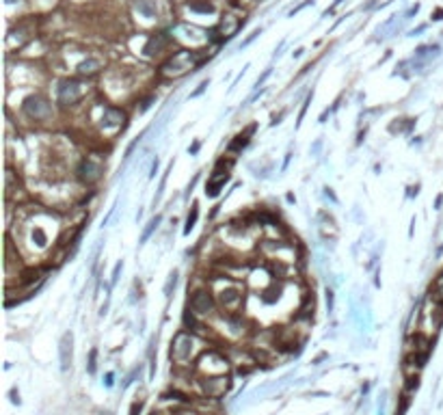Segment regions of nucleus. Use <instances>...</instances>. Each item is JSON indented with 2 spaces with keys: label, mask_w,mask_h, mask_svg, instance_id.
Segmentation results:
<instances>
[{
  "label": "nucleus",
  "mask_w": 443,
  "mask_h": 415,
  "mask_svg": "<svg viewBox=\"0 0 443 415\" xmlns=\"http://www.w3.org/2000/svg\"><path fill=\"white\" fill-rule=\"evenodd\" d=\"M22 111L28 119L46 121V119H50V115H52V106H50V102L43 96H31V98L24 99Z\"/></svg>",
  "instance_id": "nucleus-2"
},
{
  "label": "nucleus",
  "mask_w": 443,
  "mask_h": 415,
  "mask_svg": "<svg viewBox=\"0 0 443 415\" xmlns=\"http://www.w3.org/2000/svg\"><path fill=\"white\" fill-rule=\"evenodd\" d=\"M188 7L193 9V11H199V13H212L214 11L212 2H208V0H203V2H188Z\"/></svg>",
  "instance_id": "nucleus-21"
},
{
  "label": "nucleus",
  "mask_w": 443,
  "mask_h": 415,
  "mask_svg": "<svg viewBox=\"0 0 443 415\" xmlns=\"http://www.w3.org/2000/svg\"><path fill=\"white\" fill-rule=\"evenodd\" d=\"M98 351H95V348H91V353H89V366H87V370H89V374H95V370H98Z\"/></svg>",
  "instance_id": "nucleus-22"
},
{
  "label": "nucleus",
  "mask_w": 443,
  "mask_h": 415,
  "mask_svg": "<svg viewBox=\"0 0 443 415\" xmlns=\"http://www.w3.org/2000/svg\"><path fill=\"white\" fill-rule=\"evenodd\" d=\"M76 69H78L80 76H93V74H98L100 69H102V61H100V59H87V61H82Z\"/></svg>",
  "instance_id": "nucleus-12"
},
{
  "label": "nucleus",
  "mask_w": 443,
  "mask_h": 415,
  "mask_svg": "<svg viewBox=\"0 0 443 415\" xmlns=\"http://www.w3.org/2000/svg\"><path fill=\"white\" fill-rule=\"evenodd\" d=\"M258 35H262V31H260V28H258V31H253V33H251V35H249V37H246V39H244V41H242V46H240V48L249 46V43H251V41H253V39H255V37H258Z\"/></svg>",
  "instance_id": "nucleus-25"
},
{
  "label": "nucleus",
  "mask_w": 443,
  "mask_h": 415,
  "mask_svg": "<svg viewBox=\"0 0 443 415\" xmlns=\"http://www.w3.org/2000/svg\"><path fill=\"white\" fill-rule=\"evenodd\" d=\"M205 87H208V80H205V82H201V87H199V89H197V91H195V93H193V96H199V93H201V91H203V89H205Z\"/></svg>",
  "instance_id": "nucleus-32"
},
{
  "label": "nucleus",
  "mask_w": 443,
  "mask_h": 415,
  "mask_svg": "<svg viewBox=\"0 0 443 415\" xmlns=\"http://www.w3.org/2000/svg\"><path fill=\"white\" fill-rule=\"evenodd\" d=\"M432 298H435L439 305H443V273L439 275V277L435 279V283H432Z\"/></svg>",
  "instance_id": "nucleus-17"
},
{
  "label": "nucleus",
  "mask_w": 443,
  "mask_h": 415,
  "mask_svg": "<svg viewBox=\"0 0 443 415\" xmlns=\"http://www.w3.org/2000/svg\"><path fill=\"white\" fill-rule=\"evenodd\" d=\"M253 130H255V126H251L249 130H246V132L244 134H238V137H236V141L234 143H231L229 145V149H231V152H238V149H242V147H246V143H249V134L251 132H253Z\"/></svg>",
  "instance_id": "nucleus-15"
},
{
  "label": "nucleus",
  "mask_w": 443,
  "mask_h": 415,
  "mask_svg": "<svg viewBox=\"0 0 443 415\" xmlns=\"http://www.w3.org/2000/svg\"><path fill=\"white\" fill-rule=\"evenodd\" d=\"M175 286H178V271H171V273H169L167 283H164V296L171 298V294H173Z\"/></svg>",
  "instance_id": "nucleus-20"
},
{
  "label": "nucleus",
  "mask_w": 443,
  "mask_h": 415,
  "mask_svg": "<svg viewBox=\"0 0 443 415\" xmlns=\"http://www.w3.org/2000/svg\"><path fill=\"white\" fill-rule=\"evenodd\" d=\"M201 387H203V392L208 394V396L219 398V396H223V394L229 389V378H227V376H212V378H203Z\"/></svg>",
  "instance_id": "nucleus-8"
},
{
  "label": "nucleus",
  "mask_w": 443,
  "mask_h": 415,
  "mask_svg": "<svg viewBox=\"0 0 443 415\" xmlns=\"http://www.w3.org/2000/svg\"><path fill=\"white\" fill-rule=\"evenodd\" d=\"M221 303H223L225 307L234 309L236 305L240 303V294L236 292V290H223V292H221Z\"/></svg>",
  "instance_id": "nucleus-14"
},
{
  "label": "nucleus",
  "mask_w": 443,
  "mask_h": 415,
  "mask_svg": "<svg viewBox=\"0 0 443 415\" xmlns=\"http://www.w3.org/2000/svg\"><path fill=\"white\" fill-rule=\"evenodd\" d=\"M156 171H158V158L154 160V164H152V173H149V178H154V176H156Z\"/></svg>",
  "instance_id": "nucleus-30"
},
{
  "label": "nucleus",
  "mask_w": 443,
  "mask_h": 415,
  "mask_svg": "<svg viewBox=\"0 0 443 415\" xmlns=\"http://www.w3.org/2000/svg\"><path fill=\"white\" fill-rule=\"evenodd\" d=\"M82 98V87L78 80H63L59 84V104L61 106H72Z\"/></svg>",
  "instance_id": "nucleus-4"
},
{
  "label": "nucleus",
  "mask_w": 443,
  "mask_h": 415,
  "mask_svg": "<svg viewBox=\"0 0 443 415\" xmlns=\"http://www.w3.org/2000/svg\"><path fill=\"white\" fill-rule=\"evenodd\" d=\"M137 9L145 18H156V7L152 0H137Z\"/></svg>",
  "instance_id": "nucleus-16"
},
{
  "label": "nucleus",
  "mask_w": 443,
  "mask_h": 415,
  "mask_svg": "<svg viewBox=\"0 0 443 415\" xmlns=\"http://www.w3.org/2000/svg\"><path fill=\"white\" fill-rule=\"evenodd\" d=\"M11 402H13V404H20V394H18L16 387L11 389Z\"/></svg>",
  "instance_id": "nucleus-28"
},
{
  "label": "nucleus",
  "mask_w": 443,
  "mask_h": 415,
  "mask_svg": "<svg viewBox=\"0 0 443 415\" xmlns=\"http://www.w3.org/2000/svg\"><path fill=\"white\" fill-rule=\"evenodd\" d=\"M268 76H270V69H266V72H264V76H262V78L258 80V84H255V87H260V84H262V82H264V80H266V78H268Z\"/></svg>",
  "instance_id": "nucleus-31"
},
{
  "label": "nucleus",
  "mask_w": 443,
  "mask_h": 415,
  "mask_svg": "<svg viewBox=\"0 0 443 415\" xmlns=\"http://www.w3.org/2000/svg\"><path fill=\"white\" fill-rule=\"evenodd\" d=\"M193 353V339L188 333H178L173 339V348H171V357H175L178 361H186Z\"/></svg>",
  "instance_id": "nucleus-7"
},
{
  "label": "nucleus",
  "mask_w": 443,
  "mask_h": 415,
  "mask_svg": "<svg viewBox=\"0 0 443 415\" xmlns=\"http://www.w3.org/2000/svg\"><path fill=\"white\" fill-rule=\"evenodd\" d=\"M7 2H9V4H13V2H18V0H7Z\"/></svg>",
  "instance_id": "nucleus-36"
},
{
  "label": "nucleus",
  "mask_w": 443,
  "mask_h": 415,
  "mask_svg": "<svg viewBox=\"0 0 443 415\" xmlns=\"http://www.w3.org/2000/svg\"><path fill=\"white\" fill-rule=\"evenodd\" d=\"M158 225H160V217H154L152 221L147 223V227L143 229V234H141V244H143V242H147L149 236H152V234L156 232V229H158Z\"/></svg>",
  "instance_id": "nucleus-18"
},
{
  "label": "nucleus",
  "mask_w": 443,
  "mask_h": 415,
  "mask_svg": "<svg viewBox=\"0 0 443 415\" xmlns=\"http://www.w3.org/2000/svg\"><path fill=\"white\" fill-rule=\"evenodd\" d=\"M238 28H240V20L238 18L225 16L223 20H221V24H219V28H216V31H221V35L227 39V37H234V35L238 33Z\"/></svg>",
  "instance_id": "nucleus-10"
},
{
  "label": "nucleus",
  "mask_w": 443,
  "mask_h": 415,
  "mask_svg": "<svg viewBox=\"0 0 443 415\" xmlns=\"http://www.w3.org/2000/svg\"><path fill=\"white\" fill-rule=\"evenodd\" d=\"M141 407H143V402H141V400H139V402H134V404H132V411H130V415H137V413L141 411Z\"/></svg>",
  "instance_id": "nucleus-29"
},
{
  "label": "nucleus",
  "mask_w": 443,
  "mask_h": 415,
  "mask_svg": "<svg viewBox=\"0 0 443 415\" xmlns=\"http://www.w3.org/2000/svg\"><path fill=\"white\" fill-rule=\"evenodd\" d=\"M78 173V179L82 184H87V186H93L95 182H100V178H102V164L95 162L91 158H82L76 169Z\"/></svg>",
  "instance_id": "nucleus-3"
},
{
  "label": "nucleus",
  "mask_w": 443,
  "mask_h": 415,
  "mask_svg": "<svg viewBox=\"0 0 443 415\" xmlns=\"http://www.w3.org/2000/svg\"><path fill=\"white\" fill-rule=\"evenodd\" d=\"M227 179H229V171H214L212 178H210L208 184H205V195H208V197H216Z\"/></svg>",
  "instance_id": "nucleus-9"
},
{
  "label": "nucleus",
  "mask_w": 443,
  "mask_h": 415,
  "mask_svg": "<svg viewBox=\"0 0 443 415\" xmlns=\"http://www.w3.org/2000/svg\"><path fill=\"white\" fill-rule=\"evenodd\" d=\"M102 415H113V413H102Z\"/></svg>",
  "instance_id": "nucleus-37"
},
{
  "label": "nucleus",
  "mask_w": 443,
  "mask_h": 415,
  "mask_svg": "<svg viewBox=\"0 0 443 415\" xmlns=\"http://www.w3.org/2000/svg\"><path fill=\"white\" fill-rule=\"evenodd\" d=\"M197 65V59H195V52H188V50H182V52L173 54V59H169L167 63L162 65V76H184L188 69H193Z\"/></svg>",
  "instance_id": "nucleus-1"
},
{
  "label": "nucleus",
  "mask_w": 443,
  "mask_h": 415,
  "mask_svg": "<svg viewBox=\"0 0 443 415\" xmlns=\"http://www.w3.org/2000/svg\"><path fill=\"white\" fill-rule=\"evenodd\" d=\"M59 359H61V370L67 372V370L72 368V361H74V336H72V331H67L61 336V342H59Z\"/></svg>",
  "instance_id": "nucleus-5"
},
{
  "label": "nucleus",
  "mask_w": 443,
  "mask_h": 415,
  "mask_svg": "<svg viewBox=\"0 0 443 415\" xmlns=\"http://www.w3.org/2000/svg\"><path fill=\"white\" fill-rule=\"evenodd\" d=\"M164 46H167V35H164V33L154 35V37L147 41V46H145V54H156V52H160Z\"/></svg>",
  "instance_id": "nucleus-13"
},
{
  "label": "nucleus",
  "mask_w": 443,
  "mask_h": 415,
  "mask_svg": "<svg viewBox=\"0 0 443 415\" xmlns=\"http://www.w3.org/2000/svg\"><path fill=\"white\" fill-rule=\"evenodd\" d=\"M197 149H199V143H195V145H193V147H190V149H188V152H190V154H195V152H197Z\"/></svg>",
  "instance_id": "nucleus-35"
},
{
  "label": "nucleus",
  "mask_w": 443,
  "mask_h": 415,
  "mask_svg": "<svg viewBox=\"0 0 443 415\" xmlns=\"http://www.w3.org/2000/svg\"><path fill=\"white\" fill-rule=\"evenodd\" d=\"M441 203H443V197L439 195V197H437V201H435V208H441Z\"/></svg>",
  "instance_id": "nucleus-33"
},
{
  "label": "nucleus",
  "mask_w": 443,
  "mask_h": 415,
  "mask_svg": "<svg viewBox=\"0 0 443 415\" xmlns=\"http://www.w3.org/2000/svg\"><path fill=\"white\" fill-rule=\"evenodd\" d=\"M121 271H123V262H117V266H115V271H113V279H110V281L117 283V279H119V275H121Z\"/></svg>",
  "instance_id": "nucleus-24"
},
{
  "label": "nucleus",
  "mask_w": 443,
  "mask_h": 415,
  "mask_svg": "<svg viewBox=\"0 0 443 415\" xmlns=\"http://www.w3.org/2000/svg\"><path fill=\"white\" fill-rule=\"evenodd\" d=\"M197 217H199V206H197V203H193V208H190V212H188V218H186L184 234H190V232H193L195 223H197Z\"/></svg>",
  "instance_id": "nucleus-19"
},
{
  "label": "nucleus",
  "mask_w": 443,
  "mask_h": 415,
  "mask_svg": "<svg viewBox=\"0 0 443 415\" xmlns=\"http://www.w3.org/2000/svg\"><path fill=\"white\" fill-rule=\"evenodd\" d=\"M326 309H329V314L333 312V292L331 290H326Z\"/></svg>",
  "instance_id": "nucleus-26"
},
{
  "label": "nucleus",
  "mask_w": 443,
  "mask_h": 415,
  "mask_svg": "<svg viewBox=\"0 0 443 415\" xmlns=\"http://www.w3.org/2000/svg\"><path fill=\"white\" fill-rule=\"evenodd\" d=\"M184 324H186V327H195V318H193V314H190V312L184 314Z\"/></svg>",
  "instance_id": "nucleus-27"
},
{
  "label": "nucleus",
  "mask_w": 443,
  "mask_h": 415,
  "mask_svg": "<svg viewBox=\"0 0 443 415\" xmlns=\"http://www.w3.org/2000/svg\"><path fill=\"white\" fill-rule=\"evenodd\" d=\"M33 240H37V247H46V244H48V238H46V234H43L41 229H35Z\"/></svg>",
  "instance_id": "nucleus-23"
},
{
  "label": "nucleus",
  "mask_w": 443,
  "mask_h": 415,
  "mask_svg": "<svg viewBox=\"0 0 443 415\" xmlns=\"http://www.w3.org/2000/svg\"><path fill=\"white\" fill-rule=\"evenodd\" d=\"M121 121H125V115L121 108H115V106H108L106 111L102 115V123L104 126H110V128H117Z\"/></svg>",
  "instance_id": "nucleus-11"
},
{
  "label": "nucleus",
  "mask_w": 443,
  "mask_h": 415,
  "mask_svg": "<svg viewBox=\"0 0 443 415\" xmlns=\"http://www.w3.org/2000/svg\"><path fill=\"white\" fill-rule=\"evenodd\" d=\"M190 307H193L195 314H201V316H208L214 309V298L208 290H197L190 298Z\"/></svg>",
  "instance_id": "nucleus-6"
},
{
  "label": "nucleus",
  "mask_w": 443,
  "mask_h": 415,
  "mask_svg": "<svg viewBox=\"0 0 443 415\" xmlns=\"http://www.w3.org/2000/svg\"><path fill=\"white\" fill-rule=\"evenodd\" d=\"M106 385H108V387H110V385H113V374H106Z\"/></svg>",
  "instance_id": "nucleus-34"
}]
</instances>
